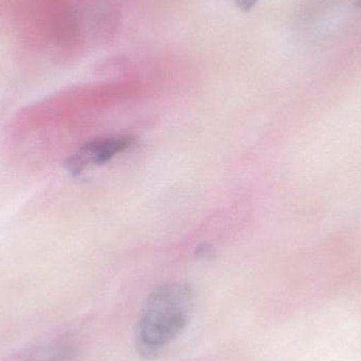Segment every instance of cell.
I'll return each mask as SVG.
<instances>
[{"instance_id": "cell-1", "label": "cell", "mask_w": 361, "mask_h": 361, "mask_svg": "<svg viewBox=\"0 0 361 361\" xmlns=\"http://www.w3.org/2000/svg\"><path fill=\"white\" fill-rule=\"evenodd\" d=\"M195 303V290L186 282H169L154 288L135 326L137 353L146 360L160 357L186 330Z\"/></svg>"}, {"instance_id": "cell-2", "label": "cell", "mask_w": 361, "mask_h": 361, "mask_svg": "<svg viewBox=\"0 0 361 361\" xmlns=\"http://www.w3.org/2000/svg\"><path fill=\"white\" fill-rule=\"evenodd\" d=\"M135 144L131 135H114L94 140L82 146L78 154L72 159L70 169L74 173H80L87 165H102L130 149Z\"/></svg>"}, {"instance_id": "cell-3", "label": "cell", "mask_w": 361, "mask_h": 361, "mask_svg": "<svg viewBox=\"0 0 361 361\" xmlns=\"http://www.w3.org/2000/svg\"><path fill=\"white\" fill-rule=\"evenodd\" d=\"M233 2L235 8H239L242 12L247 13L256 6L259 0H233Z\"/></svg>"}, {"instance_id": "cell-4", "label": "cell", "mask_w": 361, "mask_h": 361, "mask_svg": "<svg viewBox=\"0 0 361 361\" xmlns=\"http://www.w3.org/2000/svg\"><path fill=\"white\" fill-rule=\"evenodd\" d=\"M356 6H357L358 10L361 13V0H356Z\"/></svg>"}]
</instances>
